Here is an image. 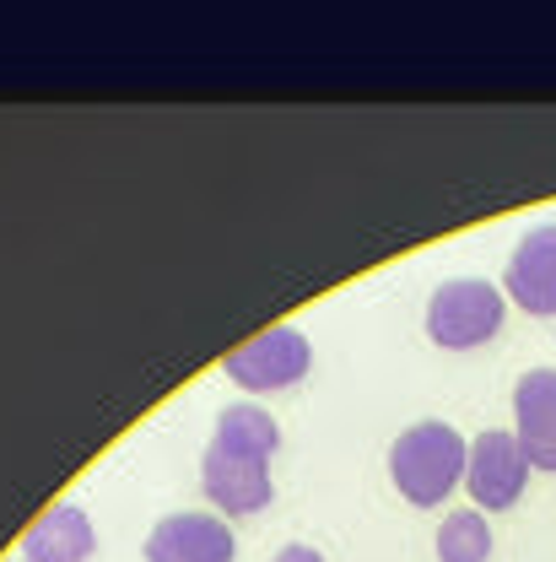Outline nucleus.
<instances>
[{"instance_id":"obj_3","label":"nucleus","mask_w":556,"mask_h":562,"mask_svg":"<svg viewBox=\"0 0 556 562\" xmlns=\"http://www.w3.org/2000/svg\"><path fill=\"white\" fill-rule=\"evenodd\" d=\"M222 368H227V379H232L238 390H249V395H276V390L303 384V373L314 368V347H308V336H303L297 325H271V330H260L254 341L227 351Z\"/></svg>"},{"instance_id":"obj_2","label":"nucleus","mask_w":556,"mask_h":562,"mask_svg":"<svg viewBox=\"0 0 556 562\" xmlns=\"http://www.w3.org/2000/svg\"><path fill=\"white\" fill-rule=\"evenodd\" d=\"M502 314H508V292L502 286L476 281V277L443 281L427 297V336H432V347H443V351L487 347L491 336L502 330Z\"/></svg>"},{"instance_id":"obj_6","label":"nucleus","mask_w":556,"mask_h":562,"mask_svg":"<svg viewBox=\"0 0 556 562\" xmlns=\"http://www.w3.org/2000/svg\"><path fill=\"white\" fill-rule=\"evenodd\" d=\"M201 487H206L211 508L222 514V519H243V514H260V508H271V465L265 460H249V454H227V449H216L211 443L206 460H201Z\"/></svg>"},{"instance_id":"obj_9","label":"nucleus","mask_w":556,"mask_h":562,"mask_svg":"<svg viewBox=\"0 0 556 562\" xmlns=\"http://www.w3.org/2000/svg\"><path fill=\"white\" fill-rule=\"evenodd\" d=\"M98 552V530L87 508L55 503L22 530V562H87Z\"/></svg>"},{"instance_id":"obj_12","label":"nucleus","mask_w":556,"mask_h":562,"mask_svg":"<svg viewBox=\"0 0 556 562\" xmlns=\"http://www.w3.org/2000/svg\"><path fill=\"white\" fill-rule=\"evenodd\" d=\"M271 562H325V552H314V547H303V541H292V547H281Z\"/></svg>"},{"instance_id":"obj_5","label":"nucleus","mask_w":556,"mask_h":562,"mask_svg":"<svg viewBox=\"0 0 556 562\" xmlns=\"http://www.w3.org/2000/svg\"><path fill=\"white\" fill-rule=\"evenodd\" d=\"M232 552H238L232 525L222 514H201V508L168 514L146 536V562H232Z\"/></svg>"},{"instance_id":"obj_7","label":"nucleus","mask_w":556,"mask_h":562,"mask_svg":"<svg viewBox=\"0 0 556 562\" xmlns=\"http://www.w3.org/2000/svg\"><path fill=\"white\" fill-rule=\"evenodd\" d=\"M502 292L535 319L556 314V222L530 227L519 238V249H513V260L502 271Z\"/></svg>"},{"instance_id":"obj_8","label":"nucleus","mask_w":556,"mask_h":562,"mask_svg":"<svg viewBox=\"0 0 556 562\" xmlns=\"http://www.w3.org/2000/svg\"><path fill=\"white\" fill-rule=\"evenodd\" d=\"M513 432L535 471H556V368H530L513 384Z\"/></svg>"},{"instance_id":"obj_10","label":"nucleus","mask_w":556,"mask_h":562,"mask_svg":"<svg viewBox=\"0 0 556 562\" xmlns=\"http://www.w3.org/2000/svg\"><path fill=\"white\" fill-rule=\"evenodd\" d=\"M211 443L227 449V454H249V460H265L271 465V454L281 449V427L265 406H249L243 401V406H227L216 417V438Z\"/></svg>"},{"instance_id":"obj_4","label":"nucleus","mask_w":556,"mask_h":562,"mask_svg":"<svg viewBox=\"0 0 556 562\" xmlns=\"http://www.w3.org/2000/svg\"><path fill=\"white\" fill-rule=\"evenodd\" d=\"M530 454L519 443V432L508 427H487L470 438V465H465V492L481 514H502L524 497V482H530Z\"/></svg>"},{"instance_id":"obj_13","label":"nucleus","mask_w":556,"mask_h":562,"mask_svg":"<svg viewBox=\"0 0 556 562\" xmlns=\"http://www.w3.org/2000/svg\"><path fill=\"white\" fill-rule=\"evenodd\" d=\"M5 562H22V558H5Z\"/></svg>"},{"instance_id":"obj_11","label":"nucleus","mask_w":556,"mask_h":562,"mask_svg":"<svg viewBox=\"0 0 556 562\" xmlns=\"http://www.w3.org/2000/svg\"><path fill=\"white\" fill-rule=\"evenodd\" d=\"M491 558V525L481 508H454L438 525V562H487Z\"/></svg>"},{"instance_id":"obj_1","label":"nucleus","mask_w":556,"mask_h":562,"mask_svg":"<svg viewBox=\"0 0 556 562\" xmlns=\"http://www.w3.org/2000/svg\"><path fill=\"white\" fill-rule=\"evenodd\" d=\"M465 465H470V443L454 422H411L389 443V482L417 508H438L454 487H465Z\"/></svg>"}]
</instances>
